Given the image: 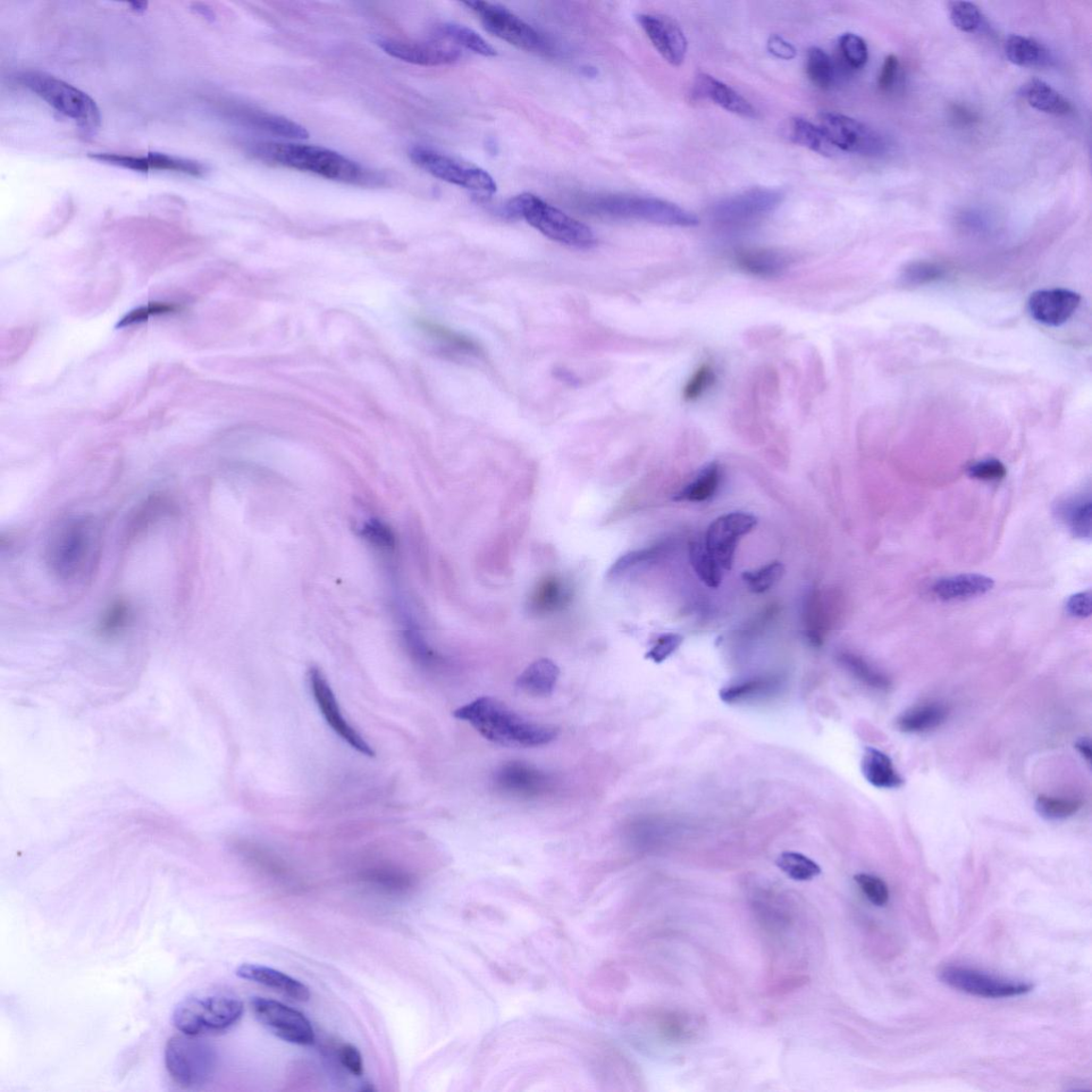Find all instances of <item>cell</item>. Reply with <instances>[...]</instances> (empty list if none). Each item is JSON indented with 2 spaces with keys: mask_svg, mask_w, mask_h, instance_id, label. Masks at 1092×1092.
<instances>
[{
  "mask_svg": "<svg viewBox=\"0 0 1092 1092\" xmlns=\"http://www.w3.org/2000/svg\"><path fill=\"white\" fill-rule=\"evenodd\" d=\"M1066 610L1071 616L1077 618H1088L1091 615V592H1080L1074 594L1066 603Z\"/></svg>",
  "mask_w": 1092,
  "mask_h": 1092,
  "instance_id": "cell-60",
  "label": "cell"
},
{
  "mask_svg": "<svg viewBox=\"0 0 1092 1092\" xmlns=\"http://www.w3.org/2000/svg\"><path fill=\"white\" fill-rule=\"evenodd\" d=\"M237 976L241 979L271 988L299 1002H307L310 997L309 989L301 981L265 965L243 963L238 968Z\"/></svg>",
  "mask_w": 1092,
  "mask_h": 1092,
  "instance_id": "cell-23",
  "label": "cell"
},
{
  "mask_svg": "<svg viewBox=\"0 0 1092 1092\" xmlns=\"http://www.w3.org/2000/svg\"><path fill=\"white\" fill-rule=\"evenodd\" d=\"M779 688L780 682L775 678H746L725 687L720 692V698L729 704L749 702L775 694Z\"/></svg>",
  "mask_w": 1092,
  "mask_h": 1092,
  "instance_id": "cell-31",
  "label": "cell"
},
{
  "mask_svg": "<svg viewBox=\"0 0 1092 1092\" xmlns=\"http://www.w3.org/2000/svg\"><path fill=\"white\" fill-rule=\"evenodd\" d=\"M1081 305L1079 293L1070 290H1043L1031 293L1029 312L1036 322L1060 326L1069 321Z\"/></svg>",
  "mask_w": 1092,
  "mask_h": 1092,
  "instance_id": "cell-19",
  "label": "cell"
},
{
  "mask_svg": "<svg viewBox=\"0 0 1092 1092\" xmlns=\"http://www.w3.org/2000/svg\"><path fill=\"white\" fill-rule=\"evenodd\" d=\"M378 45L394 58L422 66L449 65L457 62L461 57L459 48L439 44L380 39L378 40Z\"/></svg>",
  "mask_w": 1092,
  "mask_h": 1092,
  "instance_id": "cell-20",
  "label": "cell"
},
{
  "mask_svg": "<svg viewBox=\"0 0 1092 1092\" xmlns=\"http://www.w3.org/2000/svg\"><path fill=\"white\" fill-rule=\"evenodd\" d=\"M453 716L468 722L485 739L503 747H540L559 735L558 728L528 720L491 696H482L459 708Z\"/></svg>",
  "mask_w": 1092,
  "mask_h": 1092,
  "instance_id": "cell-1",
  "label": "cell"
},
{
  "mask_svg": "<svg viewBox=\"0 0 1092 1092\" xmlns=\"http://www.w3.org/2000/svg\"><path fill=\"white\" fill-rule=\"evenodd\" d=\"M438 36L449 40L452 44L465 47L477 55L484 57H494L498 55L497 49L489 44V42H486L481 35H478L476 31L464 26V25L443 24L438 28Z\"/></svg>",
  "mask_w": 1092,
  "mask_h": 1092,
  "instance_id": "cell-38",
  "label": "cell"
},
{
  "mask_svg": "<svg viewBox=\"0 0 1092 1092\" xmlns=\"http://www.w3.org/2000/svg\"><path fill=\"white\" fill-rule=\"evenodd\" d=\"M970 477L981 482H999L1007 475V468L997 459H987L978 462L968 469Z\"/></svg>",
  "mask_w": 1092,
  "mask_h": 1092,
  "instance_id": "cell-55",
  "label": "cell"
},
{
  "mask_svg": "<svg viewBox=\"0 0 1092 1092\" xmlns=\"http://www.w3.org/2000/svg\"><path fill=\"white\" fill-rule=\"evenodd\" d=\"M803 620L810 642L814 645H820L829 628V616L819 590H813L805 596Z\"/></svg>",
  "mask_w": 1092,
  "mask_h": 1092,
  "instance_id": "cell-37",
  "label": "cell"
},
{
  "mask_svg": "<svg viewBox=\"0 0 1092 1092\" xmlns=\"http://www.w3.org/2000/svg\"><path fill=\"white\" fill-rule=\"evenodd\" d=\"M90 158L95 161L124 167L141 173L150 171H169L191 176H203L206 167L190 159L170 156L163 153H148L145 156L122 155L114 153H92Z\"/></svg>",
  "mask_w": 1092,
  "mask_h": 1092,
  "instance_id": "cell-17",
  "label": "cell"
},
{
  "mask_svg": "<svg viewBox=\"0 0 1092 1092\" xmlns=\"http://www.w3.org/2000/svg\"><path fill=\"white\" fill-rule=\"evenodd\" d=\"M131 620V608L124 600L114 601L105 611L100 620L98 631L106 637H113L128 626Z\"/></svg>",
  "mask_w": 1092,
  "mask_h": 1092,
  "instance_id": "cell-46",
  "label": "cell"
},
{
  "mask_svg": "<svg viewBox=\"0 0 1092 1092\" xmlns=\"http://www.w3.org/2000/svg\"><path fill=\"white\" fill-rule=\"evenodd\" d=\"M785 573V567L779 561L770 562L758 570L746 571L743 579L754 593H764L774 587Z\"/></svg>",
  "mask_w": 1092,
  "mask_h": 1092,
  "instance_id": "cell-43",
  "label": "cell"
},
{
  "mask_svg": "<svg viewBox=\"0 0 1092 1092\" xmlns=\"http://www.w3.org/2000/svg\"><path fill=\"white\" fill-rule=\"evenodd\" d=\"M806 74L815 86L827 90L834 85L835 67L825 50L811 47L806 55Z\"/></svg>",
  "mask_w": 1092,
  "mask_h": 1092,
  "instance_id": "cell-41",
  "label": "cell"
},
{
  "mask_svg": "<svg viewBox=\"0 0 1092 1092\" xmlns=\"http://www.w3.org/2000/svg\"><path fill=\"white\" fill-rule=\"evenodd\" d=\"M777 867L796 881H809L820 875L819 865L808 856L794 852H785L778 856Z\"/></svg>",
  "mask_w": 1092,
  "mask_h": 1092,
  "instance_id": "cell-42",
  "label": "cell"
},
{
  "mask_svg": "<svg viewBox=\"0 0 1092 1092\" xmlns=\"http://www.w3.org/2000/svg\"><path fill=\"white\" fill-rule=\"evenodd\" d=\"M506 216L523 218L544 237L578 249L596 245V238L590 226L561 212L532 193H522L511 199L506 205Z\"/></svg>",
  "mask_w": 1092,
  "mask_h": 1092,
  "instance_id": "cell-4",
  "label": "cell"
},
{
  "mask_svg": "<svg viewBox=\"0 0 1092 1092\" xmlns=\"http://www.w3.org/2000/svg\"><path fill=\"white\" fill-rule=\"evenodd\" d=\"M464 5L478 16L485 30L492 33L493 36L519 49L525 50L527 53L541 56L554 54L550 42L540 32L507 10L506 8L497 4L480 2V0L466 2Z\"/></svg>",
  "mask_w": 1092,
  "mask_h": 1092,
  "instance_id": "cell-9",
  "label": "cell"
},
{
  "mask_svg": "<svg viewBox=\"0 0 1092 1092\" xmlns=\"http://www.w3.org/2000/svg\"><path fill=\"white\" fill-rule=\"evenodd\" d=\"M409 155L415 165L441 181L486 195H492L498 190L497 183L482 167L461 163L455 158L423 147L411 149Z\"/></svg>",
  "mask_w": 1092,
  "mask_h": 1092,
  "instance_id": "cell-10",
  "label": "cell"
},
{
  "mask_svg": "<svg viewBox=\"0 0 1092 1092\" xmlns=\"http://www.w3.org/2000/svg\"><path fill=\"white\" fill-rule=\"evenodd\" d=\"M854 881L872 904L877 907H884L888 904L889 892L884 880L870 875V873H858L854 876Z\"/></svg>",
  "mask_w": 1092,
  "mask_h": 1092,
  "instance_id": "cell-50",
  "label": "cell"
},
{
  "mask_svg": "<svg viewBox=\"0 0 1092 1092\" xmlns=\"http://www.w3.org/2000/svg\"><path fill=\"white\" fill-rule=\"evenodd\" d=\"M365 539L375 548L384 552H393L396 548V539L389 526L378 520H371L362 529Z\"/></svg>",
  "mask_w": 1092,
  "mask_h": 1092,
  "instance_id": "cell-53",
  "label": "cell"
},
{
  "mask_svg": "<svg viewBox=\"0 0 1092 1092\" xmlns=\"http://www.w3.org/2000/svg\"><path fill=\"white\" fill-rule=\"evenodd\" d=\"M784 137L792 144L808 148L813 152L821 155H833L835 150L830 144L826 134L819 126L814 125L802 117H793L784 126Z\"/></svg>",
  "mask_w": 1092,
  "mask_h": 1092,
  "instance_id": "cell-29",
  "label": "cell"
},
{
  "mask_svg": "<svg viewBox=\"0 0 1092 1092\" xmlns=\"http://www.w3.org/2000/svg\"><path fill=\"white\" fill-rule=\"evenodd\" d=\"M785 199L784 190L751 188L722 199L711 208L712 220L722 225H745L775 212Z\"/></svg>",
  "mask_w": 1092,
  "mask_h": 1092,
  "instance_id": "cell-11",
  "label": "cell"
},
{
  "mask_svg": "<svg viewBox=\"0 0 1092 1092\" xmlns=\"http://www.w3.org/2000/svg\"><path fill=\"white\" fill-rule=\"evenodd\" d=\"M131 6H133L132 7L133 10L145 11L148 5L146 3H133V4H131Z\"/></svg>",
  "mask_w": 1092,
  "mask_h": 1092,
  "instance_id": "cell-64",
  "label": "cell"
},
{
  "mask_svg": "<svg viewBox=\"0 0 1092 1092\" xmlns=\"http://www.w3.org/2000/svg\"><path fill=\"white\" fill-rule=\"evenodd\" d=\"M688 552L696 574L708 587L718 588L722 581V569L707 546L700 541H692L688 546Z\"/></svg>",
  "mask_w": 1092,
  "mask_h": 1092,
  "instance_id": "cell-39",
  "label": "cell"
},
{
  "mask_svg": "<svg viewBox=\"0 0 1092 1092\" xmlns=\"http://www.w3.org/2000/svg\"><path fill=\"white\" fill-rule=\"evenodd\" d=\"M569 599L567 585L560 578L550 576L537 585L529 605L534 612L544 615L562 608Z\"/></svg>",
  "mask_w": 1092,
  "mask_h": 1092,
  "instance_id": "cell-33",
  "label": "cell"
},
{
  "mask_svg": "<svg viewBox=\"0 0 1092 1092\" xmlns=\"http://www.w3.org/2000/svg\"><path fill=\"white\" fill-rule=\"evenodd\" d=\"M945 268L932 262H915L907 265L902 275L908 285H925L942 279Z\"/></svg>",
  "mask_w": 1092,
  "mask_h": 1092,
  "instance_id": "cell-48",
  "label": "cell"
},
{
  "mask_svg": "<svg viewBox=\"0 0 1092 1092\" xmlns=\"http://www.w3.org/2000/svg\"><path fill=\"white\" fill-rule=\"evenodd\" d=\"M560 669L549 659H540L529 665L517 679V686L534 696H548L555 688Z\"/></svg>",
  "mask_w": 1092,
  "mask_h": 1092,
  "instance_id": "cell-26",
  "label": "cell"
},
{
  "mask_svg": "<svg viewBox=\"0 0 1092 1092\" xmlns=\"http://www.w3.org/2000/svg\"><path fill=\"white\" fill-rule=\"evenodd\" d=\"M1081 802L1074 800H1064L1049 796H1040L1036 801V809L1041 817L1048 819H1064L1072 817L1081 809Z\"/></svg>",
  "mask_w": 1092,
  "mask_h": 1092,
  "instance_id": "cell-47",
  "label": "cell"
},
{
  "mask_svg": "<svg viewBox=\"0 0 1092 1092\" xmlns=\"http://www.w3.org/2000/svg\"><path fill=\"white\" fill-rule=\"evenodd\" d=\"M948 715L943 705L931 703L906 712L897 720V727L905 733H922L942 725Z\"/></svg>",
  "mask_w": 1092,
  "mask_h": 1092,
  "instance_id": "cell-34",
  "label": "cell"
},
{
  "mask_svg": "<svg viewBox=\"0 0 1092 1092\" xmlns=\"http://www.w3.org/2000/svg\"><path fill=\"white\" fill-rule=\"evenodd\" d=\"M683 642L684 637L682 635L675 633L663 634L658 638L657 643H655L651 650L646 653L645 659L655 663H661L671 657Z\"/></svg>",
  "mask_w": 1092,
  "mask_h": 1092,
  "instance_id": "cell-56",
  "label": "cell"
},
{
  "mask_svg": "<svg viewBox=\"0 0 1092 1092\" xmlns=\"http://www.w3.org/2000/svg\"><path fill=\"white\" fill-rule=\"evenodd\" d=\"M15 79L83 131L94 132L99 128V108L85 92L52 75L37 71L21 72L16 74Z\"/></svg>",
  "mask_w": 1092,
  "mask_h": 1092,
  "instance_id": "cell-6",
  "label": "cell"
},
{
  "mask_svg": "<svg viewBox=\"0 0 1092 1092\" xmlns=\"http://www.w3.org/2000/svg\"><path fill=\"white\" fill-rule=\"evenodd\" d=\"M716 380V374L709 364L700 366L685 385L683 396L687 401H694L702 396Z\"/></svg>",
  "mask_w": 1092,
  "mask_h": 1092,
  "instance_id": "cell-52",
  "label": "cell"
},
{
  "mask_svg": "<svg viewBox=\"0 0 1092 1092\" xmlns=\"http://www.w3.org/2000/svg\"><path fill=\"white\" fill-rule=\"evenodd\" d=\"M577 205L590 215L667 226L699 224V218L671 202L651 197L603 195L582 197Z\"/></svg>",
  "mask_w": 1092,
  "mask_h": 1092,
  "instance_id": "cell-3",
  "label": "cell"
},
{
  "mask_svg": "<svg viewBox=\"0 0 1092 1092\" xmlns=\"http://www.w3.org/2000/svg\"><path fill=\"white\" fill-rule=\"evenodd\" d=\"M993 578L981 574H960L940 579L932 592L945 602L963 601L984 595L993 590Z\"/></svg>",
  "mask_w": 1092,
  "mask_h": 1092,
  "instance_id": "cell-25",
  "label": "cell"
},
{
  "mask_svg": "<svg viewBox=\"0 0 1092 1092\" xmlns=\"http://www.w3.org/2000/svg\"><path fill=\"white\" fill-rule=\"evenodd\" d=\"M945 985L961 993L986 998H1005L1030 993L1034 986L987 976V974L961 967H945L939 972Z\"/></svg>",
  "mask_w": 1092,
  "mask_h": 1092,
  "instance_id": "cell-14",
  "label": "cell"
},
{
  "mask_svg": "<svg viewBox=\"0 0 1092 1092\" xmlns=\"http://www.w3.org/2000/svg\"><path fill=\"white\" fill-rule=\"evenodd\" d=\"M179 307L171 304H150L148 307L140 308L132 310L128 316L124 317L119 323V326H131L132 324L147 321L149 317L153 315H162L175 312Z\"/></svg>",
  "mask_w": 1092,
  "mask_h": 1092,
  "instance_id": "cell-57",
  "label": "cell"
},
{
  "mask_svg": "<svg viewBox=\"0 0 1092 1092\" xmlns=\"http://www.w3.org/2000/svg\"><path fill=\"white\" fill-rule=\"evenodd\" d=\"M794 262L787 252L776 249H747L739 252L736 263L747 273L759 278H775Z\"/></svg>",
  "mask_w": 1092,
  "mask_h": 1092,
  "instance_id": "cell-24",
  "label": "cell"
},
{
  "mask_svg": "<svg viewBox=\"0 0 1092 1092\" xmlns=\"http://www.w3.org/2000/svg\"><path fill=\"white\" fill-rule=\"evenodd\" d=\"M721 482V469L716 462L701 469L695 480L675 497L677 502H702L715 495Z\"/></svg>",
  "mask_w": 1092,
  "mask_h": 1092,
  "instance_id": "cell-36",
  "label": "cell"
},
{
  "mask_svg": "<svg viewBox=\"0 0 1092 1092\" xmlns=\"http://www.w3.org/2000/svg\"><path fill=\"white\" fill-rule=\"evenodd\" d=\"M948 11L954 26L962 32H977L981 26L982 14L976 4L952 2L948 4Z\"/></svg>",
  "mask_w": 1092,
  "mask_h": 1092,
  "instance_id": "cell-45",
  "label": "cell"
},
{
  "mask_svg": "<svg viewBox=\"0 0 1092 1092\" xmlns=\"http://www.w3.org/2000/svg\"><path fill=\"white\" fill-rule=\"evenodd\" d=\"M636 19L652 45L668 63L679 66L684 62L687 40L676 21L659 14H638Z\"/></svg>",
  "mask_w": 1092,
  "mask_h": 1092,
  "instance_id": "cell-18",
  "label": "cell"
},
{
  "mask_svg": "<svg viewBox=\"0 0 1092 1092\" xmlns=\"http://www.w3.org/2000/svg\"><path fill=\"white\" fill-rule=\"evenodd\" d=\"M843 665L852 672V674L862 680L863 683L878 690H887L889 687V678L880 674L879 671L873 669L870 663L865 661L860 657L852 653H843L839 657Z\"/></svg>",
  "mask_w": 1092,
  "mask_h": 1092,
  "instance_id": "cell-44",
  "label": "cell"
},
{
  "mask_svg": "<svg viewBox=\"0 0 1092 1092\" xmlns=\"http://www.w3.org/2000/svg\"><path fill=\"white\" fill-rule=\"evenodd\" d=\"M669 549L668 544L655 545L653 548L628 554L621 558L610 571L611 575L623 573L624 571L635 565L642 564V562L649 561L660 557L662 554L667 553Z\"/></svg>",
  "mask_w": 1092,
  "mask_h": 1092,
  "instance_id": "cell-54",
  "label": "cell"
},
{
  "mask_svg": "<svg viewBox=\"0 0 1092 1092\" xmlns=\"http://www.w3.org/2000/svg\"><path fill=\"white\" fill-rule=\"evenodd\" d=\"M1005 54L1014 65L1021 67L1046 66L1051 62L1048 50L1030 38L1013 35L1006 40Z\"/></svg>",
  "mask_w": 1092,
  "mask_h": 1092,
  "instance_id": "cell-32",
  "label": "cell"
},
{
  "mask_svg": "<svg viewBox=\"0 0 1092 1092\" xmlns=\"http://www.w3.org/2000/svg\"><path fill=\"white\" fill-rule=\"evenodd\" d=\"M340 1061L343 1066L356 1077H361L364 1072V1063L362 1054L358 1048L352 1045H343L340 1048Z\"/></svg>",
  "mask_w": 1092,
  "mask_h": 1092,
  "instance_id": "cell-58",
  "label": "cell"
},
{
  "mask_svg": "<svg viewBox=\"0 0 1092 1092\" xmlns=\"http://www.w3.org/2000/svg\"><path fill=\"white\" fill-rule=\"evenodd\" d=\"M694 95L696 97L710 99L713 104L726 109L727 112L746 117V119L747 117L753 119L758 115L750 102L737 94L734 89L705 73L696 75Z\"/></svg>",
  "mask_w": 1092,
  "mask_h": 1092,
  "instance_id": "cell-22",
  "label": "cell"
},
{
  "mask_svg": "<svg viewBox=\"0 0 1092 1092\" xmlns=\"http://www.w3.org/2000/svg\"><path fill=\"white\" fill-rule=\"evenodd\" d=\"M197 11L203 14L205 16V18L214 19L213 11L211 9H207V8L205 6H202L200 8L199 5H197Z\"/></svg>",
  "mask_w": 1092,
  "mask_h": 1092,
  "instance_id": "cell-63",
  "label": "cell"
},
{
  "mask_svg": "<svg viewBox=\"0 0 1092 1092\" xmlns=\"http://www.w3.org/2000/svg\"><path fill=\"white\" fill-rule=\"evenodd\" d=\"M757 525L758 518L745 512H731L710 525L704 544L722 570L732 569L739 540Z\"/></svg>",
  "mask_w": 1092,
  "mask_h": 1092,
  "instance_id": "cell-15",
  "label": "cell"
},
{
  "mask_svg": "<svg viewBox=\"0 0 1092 1092\" xmlns=\"http://www.w3.org/2000/svg\"><path fill=\"white\" fill-rule=\"evenodd\" d=\"M1056 514L1075 537L1083 540L1091 539L1092 502L1089 493L1058 503Z\"/></svg>",
  "mask_w": 1092,
  "mask_h": 1092,
  "instance_id": "cell-28",
  "label": "cell"
},
{
  "mask_svg": "<svg viewBox=\"0 0 1092 1092\" xmlns=\"http://www.w3.org/2000/svg\"><path fill=\"white\" fill-rule=\"evenodd\" d=\"M256 1019L273 1035L298 1046H312L315 1031L307 1016L293 1008L265 997L251 999Z\"/></svg>",
  "mask_w": 1092,
  "mask_h": 1092,
  "instance_id": "cell-13",
  "label": "cell"
},
{
  "mask_svg": "<svg viewBox=\"0 0 1092 1092\" xmlns=\"http://www.w3.org/2000/svg\"><path fill=\"white\" fill-rule=\"evenodd\" d=\"M1078 749L1082 753L1083 757L1086 758L1089 762L1091 759V748L1089 742L1085 741V739H1083V741L1078 744Z\"/></svg>",
  "mask_w": 1092,
  "mask_h": 1092,
  "instance_id": "cell-62",
  "label": "cell"
},
{
  "mask_svg": "<svg viewBox=\"0 0 1092 1092\" xmlns=\"http://www.w3.org/2000/svg\"><path fill=\"white\" fill-rule=\"evenodd\" d=\"M428 339H431L436 347H439L444 354L450 356H475L480 354V348L476 343L455 331L449 329L441 325L432 322H421L418 325Z\"/></svg>",
  "mask_w": 1092,
  "mask_h": 1092,
  "instance_id": "cell-30",
  "label": "cell"
},
{
  "mask_svg": "<svg viewBox=\"0 0 1092 1092\" xmlns=\"http://www.w3.org/2000/svg\"><path fill=\"white\" fill-rule=\"evenodd\" d=\"M245 1007L239 998L225 995H195L175 1007L172 1022L185 1035L216 1034L230 1030L241 1019Z\"/></svg>",
  "mask_w": 1092,
  "mask_h": 1092,
  "instance_id": "cell-5",
  "label": "cell"
},
{
  "mask_svg": "<svg viewBox=\"0 0 1092 1092\" xmlns=\"http://www.w3.org/2000/svg\"><path fill=\"white\" fill-rule=\"evenodd\" d=\"M767 49L771 55L779 59H784V61H792L797 55L796 48L785 39L778 35L769 38Z\"/></svg>",
  "mask_w": 1092,
  "mask_h": 1092,
  "instance_id": "cell-61",
  "label": "cell"
},
{
  "mask_svg": "<svg viewBox=\"0 0 1092 1092\" xmlns=\"http://www.w3.org/2000/svg\"><path fill=\"white\" fill-rule=\"evenodd\" d=\"M819 128L829 142L844 152L864 156H879L885 152L886 142L871 126L837 113H821Z\"/></svg>",
  "mask_w": 1092,
  "mask_h": 1092,
  "instance_id": "cell-12",
  "label": "cell"
},
{
  "mask_svg": "<svg viewBox=\"0 0 1092 1092\" xmlns=\"http://www.w3.org/2000/svg\"><path fill=\"white\" fill-rule=\"evenodd\" d=\"M839 49L848 64L854 69H861L869 61V48L865 41L854 33H844L839 38Z\"/></svg>",
  "mask_w": 1092,
  "mask_h": 1092,
  "instance_id": "cell-49",
  "label": "cell"
},
{
  "mask_svg": "<svg viewBox=\"0 0 1092 1092\" xmlns=\"http://www.w3.org/2000/svg\"><path fill=\"white\" fill-rule=\"evenodd\" d=\"M898 70H900V62H898L897 57L894 55L888 56L879 74L878 86L880 90L889 91L893 88Z\"/></svg>",
  "mask_w": 1092,
  "mask_h": 1092,
  "instance_id": "cell-59",
  "label": "cell"
},
{
  "mask_svg": "<svg viewBox=\"0 0 1092 1092\" xmlns=\"http://www.w3.org/2000/svg\"><path fill=\"white\" fill-rule=\"evenodd\" d=\"M693 1019L688 1018L686 1014H667L663 1016L660 1023L661 1034L665 1035L671 1040L684 1041L690 1039L695 1034Z\"/></svg>",
  "mask_w": 1092,
  "mask_h": 1092,
  "instance_id": "cell-51",
  "label": "cell"
},
{
  "mask_svg": "<svg viewBox=\"0 0 1092 1092\" xmlns=\"http://www.w3.org/2000/svg\"><path fill=\"white\" fill-rule=\"evenodd\" d=\"M243 119L260 130L275 134V136L299 140L308 138V132L304 126L291 121L287 117L267 114H249L243 115Z\"/></svg>",
  "mask_w": 1092,
  "mask_h": 1092,
  "instance_id": "cell-40",
  "label": "cell"
},
{
  "mask_svg": "<svg viewBox=\"0 0 1092 1092\" xmlns=\"http://www.w3.org/2000/svg\"><path fill=\"white\" fill-rule=\"evenodd\" d=\"M1026 97L1029 104L1043 112L1055 115H1066L1072 111L1071 104L1060 92H1057L1047 82L1034 79L1029 82L1026 88Z\"/></svg>",
  "mask_w": 1092,
  "mask_h": 1092,
  "instance_id": "cell-35",
  "label": "cell"
},
{
  "mask_svg": "<svg viewBox=\"0 0 1092 1092\" xmlns=\"http://www.w3.org/2000/svg\"><path fill=\"white\" fill-rule=\"evenodd\" d=\"M308 679L314 699L326 724L331 727L343 741H345L358 752L369 758L375 757L373 748L365 742V739L361 736L357 731L348 724L345 717H343L339 702L336 700L332 688L322 670L317 667L310 668L308 671Z\"/></svg>",
  "mask_w": 1092,
  "mask_h": 1092,
  "instance_id": "cell-16",
  "label": "cell"
},
{
  "mask_svg": "<svg viewBox=\"0 0 1092 1092\" xmlns=\"http://www.w3.org/2000/svg\"><path fill=\"white\" fill-rule=\"evenodd\" d=\"M494 783L505 794L526 798L542 795L551 784L548 775L522 762H510L502 766L495 774Z\"/></svg>",
  "mask_w": 1092,
  "mask_h": 1092,
  "instance_id": "cell-21",
  "label": "cell"
},
{
  "mask_svg": "<svg viewBox=\"0 0 1092 1092\" xmlns=\"http://www.w3.org/2000/svg\"><path fill=\"white\" fill-rule=\"evenodd\" d=\"M167 1074L176 1085L184 1089L204 1086L213 1078L217 1068L215 1048L196 1036H175L167 1041L165 1049Z\"/></svg>",
  "mask_w": 1092,
  "mask_h": 1092,
  "instance_id": "cell-8",
  "label": "cell"
},
{
  "mask_svg": "<svg viewBox=\"0 0 1092 1092\" xmlns=\"http://www.w3.org/2000/svg\"><path fill=\"white\" fill-rule=\"evenodd\" d=\"M862 774L872 786L894 789L904 784V780L888 755L875 748L865 749L861 762Z\"/></svg>",
  "mask_w": 1092,
  "mask_h": 1092,
  "instance_id": "cell-27",
  "label": "cell"
},
{
  "mask_svg": "<svg viewBox=\"0 0 1092 1092\" xmlns=\"http://www.w3.org/2000/svg\"><path fill=\"white\" fill-rule=\"evenodd\" d=\"M97 537L91 520H70L50 540L47 552L50 569L64 581L82 576L94 564Z\"/></svg>",
  "mask_w": 1092,
  "mask_h": 1092,
  "instance_id": "cell-7",
  "label": "cell"
},
{
  "mask_svg": "<svg viewBox=\"0 0 1092 1092\" xmlns=\"http://www.w3.org/2000/svg\"><path fill=\"white\" fill-rule=\"evenodd\" d=\"M251 153L264 162L313 173L336 182L374 185L376 174L369 173L356 162L329 149L280 142H262Z\"/></svg>",
  "mask_w": 1092,
  "mask_h": 1092,
  "instance_id": "cell-2",
  "label": "cell"
}]
</instances>
